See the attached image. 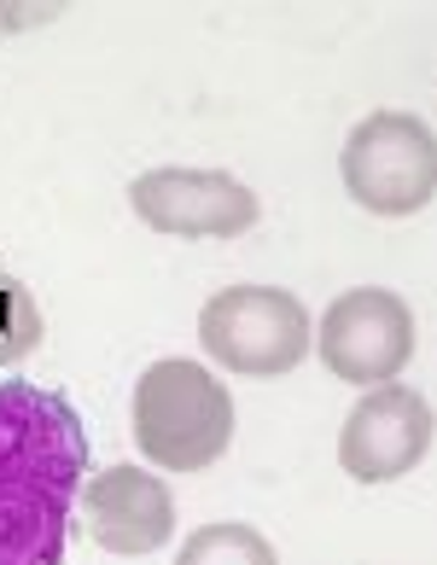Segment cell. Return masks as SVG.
Returning a JSON list of instances; mask_svg holds the SVG:
<instances>
[{"instance_id":"1","label":"cell","mask_w":437,"mask_h":565,"mask_svg":"<svg viewBox=\"0 0 437 565\" xmlns=\"http://www.w3.org/2000/svg\"><path fill=\"white\" fill-rule=\"evenodd\" d=\"M82 478V414L47 385L0 380V565H65Z\"/></svg>"},{"instance_id":"2","label":"cell","mask_w":437,"mask_h":565,"mask_svg":"<svg viewBox=\"0 0 437 565\" xmlns=\"http://www.w3.org/2000/svg\"><path fill=\"white\" fill-rule=\"evenodd\" d=\"M129 431L158 472H204L234 449V391L211 367L163 355L135 380Z\"/></svg>"},{"instance_id":"3","label":"cell","mask_w":437,"mask_h":565,"mask_svg":"<svg viewBox=\"0 0 437 565\" xmlns=\"http://www.w3.org/2000/svg\"><path fill=\"white\" fill-rule=\"evenodd\" d=\"M199 344L239 380H280L309 355V309L280 286H222L199 309Z\"/></svg>"},{"instance_id":"4","label":"cell","mask_w":437,"mask_h":565,"mask_svg":"<svg viewBox=\"0 0 437 565\" xmlns=\"http://www.w3.org/2000/svg\"><path fill=\"white\" fill-rule=\"evenodd\" d=\"M344 193L373 216H414L437 199V135L414 111H373L344 135Z\"/></svg>"},{"instance_id":"5","label":"cell","mask_w":437,"mask_h":565,"mask_svg":"<svg viewBox=\"0 0 437 565\" xmlns=\"http://www.w3.org/2000/svg\"><path fill=\"white\" fill-rule=\"evenodd\" d=\"M316 350L332 380L344 385H391L414 355V309L385 286H356L327 303Z\"/></svg>"},{"instance_id":"6","label":"cell","mask_w":437,"mask_h":565,"mask_svg":"<svg viewBox=\"0 0 437 565\" xmlns=\"http://www.w3.org/2000/svg\"><path fill=\"white\" fill-rule=\"evenodd\" d=\"M129 204L152 234L170 239H234L257 227L263 204L227 170H146L129 181Z\"/></svg>"},{"instance_id":"7","label":"cell","mask_w":437,"mask_h":565,"mask_svg":"<svg viewBox=\"0 0 437 565\" xmlns=\"http://www.w3.org/2000/svg\"><path fill=\"white\" fill-rule=\"evenodd\" d=\"M437 414L414 385H373L356 408L344 414L339 431V467L356 484H391V478L414 472L431 449Z\"/></svg>"},{"instance_id":"8","label":"cell","mask_w":437,"mask_h":565,"mask_svg":"<svg viewBox=\"0 0 437 565\" xmlns=\"http://www.w3.org/2000/svg\"><path fill=\"white\" fill-rule=\"evenodd\" d=\"M82 525L106 554H158L175 536V495L158 472H140L129 460L82 478Z\"/></svg>"},{"instance_id":"9","label":"cell","mask_w":437,"mask_h":565,"mask_svg":"<svg viewBox=\"0 0 437 565\" xmlns=\"http://www.w3.org/2000/svg\"><path fill=\"white\" fill-rule=\"evenodd\" d=\"M175 565H280V559L263 531L239 525V519H222V525H199L186 536Z\"/></svg>"},{"instance_id":"10","label":"cell","mask_w":437,"mask_h":565,"mask_svg":"<svg viewBox=\"0 0 437 565\" xmlns=\"http://www.w3.org/2000/svg\"><path fill=\"white\" fill-rule=\"evenodd\" d=\"M41 332H47V321H41L35 291L0 268V367H18L24 355H35Z\"/></svg>"}]
</instances>
